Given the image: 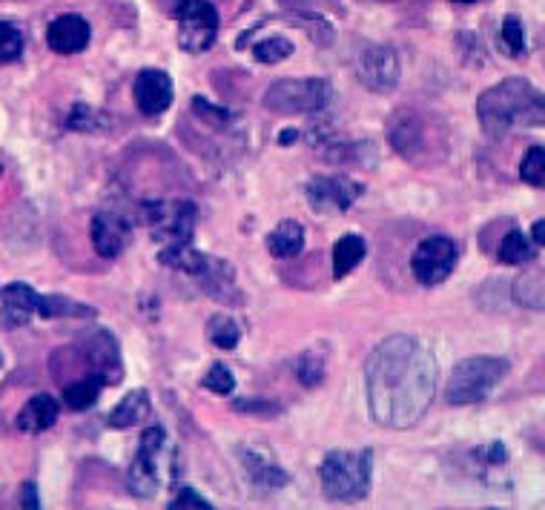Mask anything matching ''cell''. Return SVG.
Here are the masks:
<instances>
[{
  "mask_svg": "<svg viewBox=\"0 0 545 510\" xmlns=\"http://www.w3.org/2000/svg\"><path fill=\"white\" fill-rule=\"evenodd\" d=\"M132 95H135V107L153 118V115L167 112L173 104V81L161 69H144L135 78Z\"/></svg>",
  "mask_w": 545,
  "mask_h": 510,
  "instance_id": "cell-12",
  "label": "cell"
},
{
  "mask_svg": "<svg viewBox=\"0 0 545 510\" xmlns=\"http://www.w3.org/2000/svg\"><path fill=\"white\" fill-rule=\"evenodd\" d=\"M213 505L204 499V496H198L196 490L184 488L175 493V499L170 502V510H210Z\"/></svg>",
  "mask_w": 545,
  "mask_h": 510,
  "instance_id": "cell-36",
  "label": "cell"
},
{
  "mask_svg": "<svg viewBox=\"0 0 545 510\" xmlns=\"http://www.w3.org/2000/svg\"><path fill=\"white\" fill-rule=\"evenodd\" d=\"M23 52V35L18 26L0 21V64L18 61Z\"/></svg>",
  "mask_w": 545,
  "mask_h": 510,
  "instance_id": "cell-31",
  "label": "cell"
},
{
  "mask_svg": "<svg viewBox=\"0 0 545 510\" xmlns=\"http://www.w3.org/2000/svg\"><path fill=\"white\" fill-rule=\"evenodd\" d=\"M178 18V46L184 52H207L218 38V12L210 0L175 15Z\"/></svg>",
  "mask_w": 545,
  "mask_h": 510,
  "instance_id": "cell-9",
  "label": "cell"
},
{
  "mask_svg": "<svg viewBox=\"0 0 545 510\" xmlns=\"http://www.w3.org/2000/svg\"><path fill=\"white\" fill-rule=\"evenodd\" d=\"M531 238H534V244H540L545 247V218H540L534 227H531Z\"/></svg>",
  "mask_w": 545,
  "mask_h": 510,
  "instance_id": "cell-39",
  "label": "cell"
},
{
  "mask_svg": "<svg viewBox=\"0 0 545 510\" xmlns=\"http://www.w3.org/2000/svg\"><path fill=\"white\" fill-rule=\"evenodd\" d=\"M296 376H299V382L305 384V387H316V384L325 379V359L319 353H313V350L305 353V356H299Z\"/></svg>",
  "mask_w": 545,
  "mask_h": 510,
  "instance_id": "cell-32",
  "label": "cell"
},
{
  "mask_svg": "<svg viewBox=\"0 0 545 510\" xmlns=\"http://www.w3.org/2000/svg\"><path fill=\"white\" fill-rule=\"evenodd\" d=\"M164 436L167 433H164L161 425H155L141 433L138 453H135L130 470H127V488L138 499H153L155 493H158V468H155V459H158V450L164 445Z\"/></svg>",
  "mask_w": 545,
  "mask_h": 510,
  "instance_id": "cell-8",
  "label": "cell"
},
{
  "mask_svg": "<svg viewBox=\"0 0 545 510\" xmlns=\"http://www.w3.org/2000/svg\"><path fill=\"white\" fill-rule=\"evenodd\" d=\"M436 359L411 336L385 339L365 364L368 404L376 425L408 430L431 407L436 393Z\"/></svg>",
  "mask_w": 545,
  "mask_h": 510,
  "instance_id": "cell-1",
  "label": "cell"
},
{
  "mask_svg": "<svg viewBox=\"0 0 545 510\" xmlns=\"http://www.w3.org/2000/svg\"><path fill=\"white\" fill-rule=\"evenodd\" d=\"M368 247L359 235H342L333 247V278H345L365 258Z\"/></svg>",
  "mask_w": 545,
  "mask_h": 510,
  "instance_id": "cell-23",
  "label": "cell"
},
{
  "mask_svg": "<svg viewBox=\"0 0 545 510\" xmlns=\"http://www.w3.org/2000/svg\"><path fill=\"white\" fill-rule=\"evenodd\" d=\"M207 339L213 341L221 350H233L241 341V327L227 316H213L207 321Z\"/></svg>",
  "mask_w": 545,
  "mask_h": 510,
  "instance_id": "cell-28",
  "label": "cell"
},
{
  "mask_svg": "<svg viewBox=\"0 0 545 510\" xmlns=\"http://www.w3.org/2000/svg\"><path fill=\"white\" fill-rule=\"evenodd\" d=\"M454 3H477V0H454Z\"/></svg>",
  "mask_w": 545,
  "mask_h": 510,
  "instance_id": "cell-42",
  "label": "cell"
},
{
  "mask_svg": "<svg viewBox=\"0 0 545 510\" xmlns=\"http://www.w3.org/2000/svg\"><path fill=\"white\" fill-rule=\"evenodd\" d=\"M302 247H305V230L296 221H282L267 235V250L273 258H293L302 253Z\"/></svg>",
  "mask_w": 545,
  "mask_h": 510,
  "instance_id": "cell-20",
  "label": "cell"
},
{
  "mask_svg": "<svg viewBox=\"0 0 545 510\" xmlns=\"http://www.w3.org/2000/svg\"><path fill=\"white\" fill-rule=\"evenodd\" d=\"M66 127L75 129V132L95 135V132H104V129H109V118L101 112V109H92V107H84V104H78V107H72V112H69Z\"/></svg>",
  "mask_w": 545,
  "mask_h": 510,
  "instance_id": "cell-26",
  "label": "cell"
},
{
  "mask_svg": "<svg viewBox=\"0 0 545 510\" xmlns=\"http://www.w3.org/2000/svg\"><path fill=\"white\" fill-rule=\"evenodd\" d=\"M480 453H485L482 459H485L488 465H502V462H505V456H508V453H505V447H502L500 442L488 445V450H480Z\"/></svg>",
  "mask_w": 545,
  "mask_h": 510,
  "instance_id": "cell-37",
  "label": "cell"
},
{
  "mask_svg": "<svg viewBox=\"0 0 545 510\" xmlns=\"http://www.w3.org/2000/svg\"><path fill=\"white\" fill-rule=\"evenodd\" d=\"M92 247L101 258H118L130 244V224L118 213H98L92 218Z\"/></svg>",
  "mask_w": 545,
  "mask_h": 510,
  "instance_id": "cell-14",
  "label": "cell"
},
{
  "mask_svg": "<svg viewBox=\"0 0 545 510\" xmlns=\"http://www.w3.org/2000/svg\"><path fill=\"white\" fill-rule=\"evenodd\" d=\"M307 201L316 213L322 215H342L348 213L350 207L356 204V198L362 195V187L350 178H325L316 175L307 181Z\"/></svg>",
  "mask_w": 545,
  "mask_h": 510,
  "instance_id": "cell-10",
  "label": "cell"
},
{
  "mask_svg": "<svg viewBox=\"0 0 545 510\" xmlns=\"http://www.w3.org/2000/svg\"><path fill=\"white\" fill-rule=\"evenodd\" d=\"M391 135V144L396 152H402V155H416L419 152V147L425 144V129H422V121L416 118L411 109H399L396 112V118L391 121V129H388Z\"/></svg>",
  "mask_w": 545,
  "mask_h": 510,
  "instance_id": "cell-18",
  "label": "cell"
},
{
  "mask_svg": "<svg viewBox=\"0 0 545 510\" xmlns=\"http://www.w3.org/2000/svg\"><path fill=\"white\" fill-rule=\"evenodd\" d=\"M520 178L528 187L545 190V147H531L520 161Z\"/></svg>",
  "mask_w": 545,
  "mask_h": 510,
  "instance_id": "cell-29",
  "label": "cell"
},
{
  "mask_svg": "<svg viewBox=\"0 0 545 510\" xmlns=\"http://www.w3.org/2000/svg\"><path fill=\"white\" fill-rule=\"evenodd\" d=\"M81 353H84V362L89 364V370H92L95 376H101L107 384L121 382V376H124L121 350H118V341H115V336H112L109 330H95V333L84 341Z\"/></svg>",
  "mask_w": 545,
  "mask_h": 510,
  "instance_id": "cell-11",
  "label": "cell"
},
{
  "mask_svg": "<svg viewBox=\"0 0 545 510\" xmlns=\"http://www.w3.org/2000/svg\"><path fill=\"white\" fill-rule=\"evenodd\" d=\"M193 112H196L201 121H207V124H213V127H227L230 124V109L224 107H213L207 98H193Z\"/></svg>",
  "mask_w": 545,
  "mask_h": 510,
  "instance_id": "cell-35",
  "label": "cell"
},
{
  "mask_svg": "<svg viewBox=\"0 0 545 510\" xmlns=\"http://www.w3.org/2000/svg\"><path fill=\"white\" fill-rule=\"evenodd\" d=\"M296 135H299V132H293V129H284L279 141H282V144H293V141H296Z\"/></svg>",
  "mask_w": 545,
  "mask_h": 510,
  "instance_id": "cell-41",
  "label": "cell"
},
{
  "mask_svg": "<svg viewBox=\"0 0 545 510\" xmlns=\"http://www.w3.org/2000/svg\"><path fill=\"white\" fill-rule=\"evenodd\" d=\"M359 81L373 92H391L399 81V58L391 46H371L359 61Z\"/></svg>",
  "mask_w": 545,
  "mask_h": 510,
  "instance_id": "cell-13",
  "label": "cell"
},
{
  "mask_svg": "<svg viewBox=\"0 0 545 510\" xmlns=\"http://www.w3.org/2000/svg\"><path fill=\"white\" fill-rule=\"evenodd\" d=\"M196 3H201V0H173L175 15H178V12H184V9H190V6H196Z\"/></svg>",
  "mask_w": 545,
  "mask_h": 510,
  "instance_id": "cell-40",
  "label": "cell"
},
{
  "mask_svg": "<svg viewBox=\"0 0 545 510\" xmlns=\"http://www.w3.org/2000/svg\"><path fill=\"white\" fill-rule=\"evenodd\" d=\"M371 470L373 453L371 450H333L327 453L319 479L327 499L336 502H359L371 493Z\"/></svg>",
  "mask_w": 545,
  "mask_h": 510,
  "instance_id": "cell-3",
  "label": "cell"
},
{
  "mask_svg": "<svg viewBox=\"0 0 545 510\" xmlns=\"http://www.w3.org/2000/svg\"><path fill=\"white\" fill-rule=\"evenodd\" d=\"M508 359H494V356H474V359H462L454 367L445 399L448 404H477L491 396V390L505 379L508 373Z\"/></svg>",
  "mask_w": 545,
  "mask_h": 510,
  "instance_id": "cell-4",
  "label": "cell"
},
{
  "mask_svg": "<svg viewBox=\"0 0 545 510\" xmlns=\"http://www.w3.org/2000/svg\"><path fill=\"white\" fill-rule=\"evenodd\" d=\"M502 43H505V52L508 55H523L525 52V32H523V21L517 15H508L502 21Z\"/></svg>",
  "mask_w": 545,
  "mask_h": 510,
  "instance_id": "cell-33",
  "label": "cell"
},
{
  "mask_svg": "<svg viewBox=\"0 0 545 510\" xmlns=\"http://www.w3.org/2000/svg\"><path fill=\"white\" fill-rule=\"evenodd\" d=\"M23 508H29V510L41 508V502H38V488H35L32 482H26V485H23Z\"/></svg>",
  "mask_w": 545,
  "mask_h": 510,
  "instance_id": "cell-38",
  "label": "cell"
},
{
  "mask_svg": "<svg viewBox=\"0 0 545 510\" xmlns=\"http://www.w3.org/2000/svg\"><path fill=\"white\" fill-rule=\"evenodd\" d=\"M150 233L161 247L193 244L198 224V207L193 201L173 198V201H150L147 204Z\"/></svg>",
  "mask_w": 545,
  "mask_h": 510,
  "instance_id": "cell-6",
  "label": "cell"
},
{
  "mask_svg": "<svg viewBox=\"0 0 545 510\" xmlns=\"http://www.w3.org/2000/svg\"><path fill=\"white\" fill-rule=\"evenodd\" d=\"M459 250L457 244L445 235H431L425 241H419V247L411 255V273L419 284L425 287H436L445 278L454 273L457 267Z\"/></svg>",
  "mask_w": 545,
  "mask_h": 510,
  "instance_id": "cell-7",
  "label": "cell"
},
{
  "mask_svg": "<svg viewBox=\"0 0 545 510\" xmlns=\"http://www.w3.org/2000/svg\"><path fill=\"white\" fill-rule=\"evenodd\" d=\"M150 416V396L147 390H132L130 396H124L121 402L115 404V410L109 413L107 425L127 430V427L141 425Z\"/></svg>",
  "mask_w": 545,
  "mask_h": 510,
  "instance_id": "cell-19",
  "label": "cell"
},
{
  "mask_svg": "<svg viewBox=\"0 0 545 510\" xmlns=\"http://www.w3.org/2000/svg\"><path fill=\"white\" fill-rule=\"evenodd\" d=\"M38 316L44 319H64V316H95L92 307H84V304H75L66 296H41V304H38Z\"/></svg>",
  "mask_w": 545,
  "mask_h": 510,
  "instance_id": "cell-27",
  "label": "cell"
},
{
  "mask_svg": "<svg viewBox=\"0 0 545 510\" xmlns=\"http://www.w3.org/2000/svg\"><path fill=\"white\" fill-rule=\"evenodd\" d=\"M500 261L502 264H511V267H520L537 258V250L531 247V241L525 238L520 230H508L505 238L500 241Z\"/></svg>",
  "mask_w": 545,
  "mask_h": 510,
  "instance_id": "cell-24",
  "label": "cell"
},
{
  "mask_svg": "<svg viewBox=\"0 0 545 510\" xmlns=\"http://www.w3.org/2000/svg\"><path fill=\"white\" fill-rule=\"evenodd\" d=\"M253 55L259 64H282L284 58L293 55V43L282 38V35H273V38H264L253 46Z\"/></svg>",
  "mask_w": 545,
  "mask_h": 510,
  "instance_id": "cell-30",
  "label": "cell"
},
{
  "mask_svg": "<svg viewBox=\"0 0 545 510\" xmlns=\"http://www.w3.org/2000/svg\"><path fill=\"white\" fill-rule=\"evenodd\" d=\"M244 465L250 470V479L256 482V485H264V488H282L287 485V473L279 468H270L267 462H264L262 456H256V453H250V450H244Z\"/></svg>",
  "mask_w": 545,
  "mask_h": 510,
  "instance_id": "cell-25",
  "label": "cell"
},
{
  "mask_svg": "<svg viewBox=\"0 0 545 510\" xmlns=\"http://www.w3.org/2000/svg\"><path fill=\"white\" fill-rule=\"evenodd\" d=\"M104 384L107 382L101 376H95V373L81 376V379H75V382H69L64 387V404L69 410H87V407L98 402Z\"/></svg>",
  "mask_w": 545,
  "mask_h": 510,
  "instance_id": "cell-22",
  "label": "cell"
},
{
  "mask_svg": "<svg viewBox=\"0 0 545 510\" xmlns=\"http://www.w3.org/2000/svg\"><path fill=\"white\" fill-rule=\"evenodd\" d=\"M58 413H61L58 402L49 393H38V396H32L29 402L23 404L18 419H15V427L21 433H41V430H49L58 422Z\"/></svg>",
  "mask_w": 545,
  "mask_h": 510,
  "instance_id": "cell-17",
  "label": "cell"
},
{
  "mask_svg": "<svg viewBox=\"0 0 545 510\" xmlns=\"http://www.w3.org/2000/svg\"><path fill=\"white\" fill-rule=\"evenodd\" d=\"M201 387H207V390L216 393V396H230L233 387H236V379H233V373H230L224 364H213L210 373L201 379Z\"/></svg>",
  "mask_w": 545,
  "mask_h": 510,
  "instance_id": "cell-34",
  "label": "cell"
},
{
  "mask_svg": "<svg viewBox=\"0 0 545 510\" xmlns=\"http://www.w3.org/2000/svg\"><path fill=\"white\" fill-rule=\"evenodd\" d=\"M477 118L491 138L520 127H545V92L525 78H505L482 92Z\"/></svg>",
  "mask_w": 545,
  "mask_h": 510,
  "instance_id": "cell-2",
  "label": "cell"
},
{
  "mask_svg": "<svg viewBox=\"0 0 545 510\" xmlns=\"http://www.w3.org/2000/svg\"><path fill=\"white\" fill-rule=\"evenodd\" d=\"M330 101V84L322 78H284L270 84L264 107L276 115H310L322 112Z\"/></svg>",
  "mask_w": 545,
  "mask_h": 510,
  "instance_id": "cell-5",
  "label": "cell"
},
{
  "mask_svg": "<svg viewBox=\"0 0 545 510\" xmlns=\"http://www.w3.org/2000/svg\"><path fill=\"white\" fill-rule=\"evenodd\" d=\"M511 293H514V301L525 310H545V270L520 273Z\"/></svg>",
  "mask_w": 545,
  "mask_h": 510,
  "instance_id": "cell-21",
  "label": "cell"
},
{
  "mask_svg": "<svg viewBox=\"0 0 545 510\" xmlns=\"http://www.w3.org/2000/svg\"><path fill=\"white\" fill-rule=\"evenodd\" d=\"M3 307H0V327L12 330V327H23L26 321L32 319L38 313V304H41V296L29 287V284H9L3 287Z\"/></svg>",
  "mask_w": 545,
  "mask_h": 510,
  "instance_id": "cell-16",
  "label": "cell"
},
{
  "mask_svg": "<svg viewBox=\"0 0 545 510\" xmlns=\"http://www.w3.org/2000/svg\"><path fill=\"white\" fill-rule=\"evenodd\" d=\"M89 35H92V29H89V23L81 15H61V18H55V21L49 23L46 43L58 55H75V52L87 49Z\"/></svg>",
  "mask_w": 545,
  "mask_h": 510,
  "instance_id": "cell-15",
  "label": "cell"
}]
</instances>
